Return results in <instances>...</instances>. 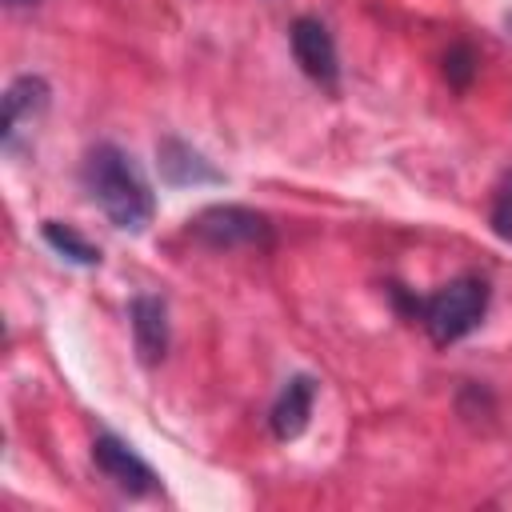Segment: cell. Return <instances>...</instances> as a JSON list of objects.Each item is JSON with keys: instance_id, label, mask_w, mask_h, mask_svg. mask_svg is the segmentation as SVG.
<instances>
[{"instance_id": "6da1fadb", "label": "cell", "mask_w": 512, "mask_h": 512, "mask_svg": "<svg viewBox=\"0 0 512 512\" xmlns=\"http://www.w3.org/2000/svg\"><path fill=\"white\" fill-rule=\"evenodd\" d=\"M84 188L88 196L100 204V212L124 228V232H144L152 224L156 212V196L152 184L144 180L140 164L116 148V144H96L84 156Z\"/></svg>"}, {"instance_id": "7a4b0ae2", "label": "cell", "mask_w": 512, "mask_h": 512, "mask_svg": "<svg viewBox=\"0 0 512 512\" xmlns=\"http://www.w3.org/2000/svg\"><path fill=\"white\" fill-rule=\"evenodd\" d=\"M484 312H488V284L480 276H456V280L440 284L432 296L412 304V316L424 324V332L440 348L456 344L472 328H480Z\"/></svg>"}, {"instance_id": "3957f363", "label": "cell", "mask_w": 512, "mask_h": 512, "mask_svg": "<svg viewBox=\"0 0 512 512\" xmlns=\"http://www.w3.org/2000/svg\"><path fill=\"white\" fill-rule=\"evenodd\" d=\"M192 232L212 248H268L272 244L268 216L244 204H212L196 212Z\"/></svg>"}, {"instance_id": "277c9868", "label": "cell", "mask_w": 512, "mask_h": 512, "mask_svg": "<svg viewBox=\"0 0 512 512\" xmlns=\"http://www.w3.org/2000/svg\"><path fill=\"white\" fill-rule=\"evenodd\" d=\"M288 40H292V56H296V64L304 68V76L332 92V88L340 84V56H336L332 32H328L316 16H300V20L292 24Z\"/></svg>"}, {"instance_id": "5b68a950", "label": "cell", "mask_w": 512, "mask_h": 512, "mask_svg": "<svg viewBox=\"0 0 512 512\" xmlns=\"http://www.w3.org/2000/svg\"><path fill=\"white\" fill-rule=\"evenodd\" d=\"M48 80L44 76H16L4 92V116H0V136H4V148L12 152L20 132H28L44 108H48Z\"/></svg>"}, {"instance_id": "8992f818", "label": "cell", "mask_w": 512, "mask_h": 512, "mask_svg": "<svg viewBox=\"0 0 512 512\" xmlns=\"http://www.w3.org/2000/svg\"><path fill=\"white\" fill-rule=\"evenodd\" d=\"M92 460H96V468H100L116 488H124L128 496H144V492L156 488V472H152V468L132 452V444H124L120 436H96Z\"/></svg>"}, {"instance_id": "52a82bcc", "label": "cell", "mask_w": 512, "mask_h": 512, "mask_svg": "<svg viewBox=\"0 0 512 512\" xmlns=\"http://www.w3.org/2000/svg\"><path fill=\"white\" fill-rule=\"evenodd\" d=\"M156 168H160V180L172 184V188H188V184H220L224 172L212 168V160H204L200 148L176 140V136H164L156 144Z\"/></svg>"}, {"instance_id": "ba28073f", "label": "cell", "mask_w": 512, "mask_h": 512, "mask_svg": "<svg viewBox=\"0 0 512 512\" xmlns=\"http://www.w3.org/2000/svg\"><path fill=\"white\" fill-rule=\"evenodd\" d=\"M312 400H316V380H312V376H292V380L280 388L276 404H272V416H268L272 436L284 440V444L296 440V436L308 428Z\"/></svg>"}, {"instance_id": "9c48e42d", "label": "cell", "mask_w": 512, "mask_h": 512, "mask_svg": "<svg viewBox=\"0 0 512 512\" xmlns=\"http://www.w3.org/2000/svg\"><path fill=\"white\" fill-rule=\"evenodd\" d=\"M132 340H136V352L144 364H160L164 352H168V308L160 296H136L132 308Z\"/></svg>"}, {"instance_id": "30bf717a", "label": "cell", "mask_w": 512, "mask_h": 512, "mask_svg": "<svg viewBox=\"0 0 512 512\" xmlns=\"http://www.w3.org/2000/svg\"><path fill=\"white\" fill-rule=\"evenodd\" d=\"M44 240L52 244V252H60L64 260H72V264H84V268H92V264H100V248L96 244H88L72 224H60V220H44Z\"/></svg>"}, {"instance_id": "8fae6325", "label": "cell", "mask_w": 512, "mask_h": 512, "mask_svg": "<svg viewBox=\"0 0 512 512\" xmlns=\"http://www.w3.org/2000/svg\"><path fill=\"white\" fill-rule=\"evenodd\" d=\"M444 76H448L452 88H468L472 76H476V52H472L468 44L448 48V56H444Z\"/></svg>"}, {"instance_id": "7c38bea8", "label": "cell", "mask_w": 512, "mask_h": 512, "mask_svg": "<svg viewBox=\"0 0 512 512\" xmlns=\"http://www.w3.org/2000/svg\"><path fill=\"white\" fill-rule=\"evenodd\" d=\"M492 228L500 240H512V172L500 180L496 200H492Z\"/></svg>"}, {"instance_id": "4fadbf2b", "label": "cell", "mask_w": 512, "mask_h": 512, "mask_svg": "<svg viewBox=\"0 0 512 512\" xmlns=\"http://www.w3.org/2000/svg\"><path fill=\"white\" fill-rule=\"evenodd\" d=\"M8 4H16V8H20V4H36V0H8Z\"/></svg>"}]
</instances>
